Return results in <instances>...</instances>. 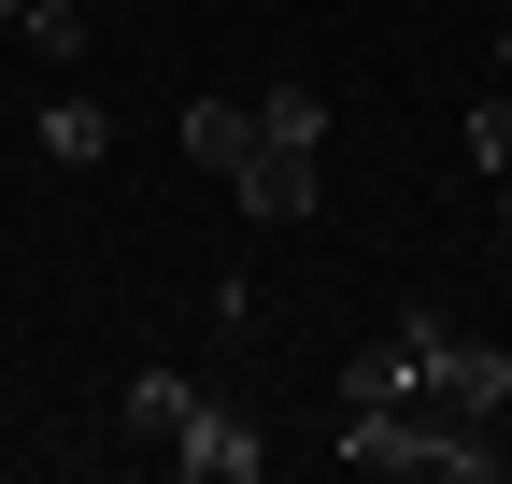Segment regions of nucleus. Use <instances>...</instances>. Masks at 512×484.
<instances>
[{"mask_svg": "<svg viewBox=\"0 0 512 484\" xmlns=\"http://www.w3.org/2000/svg\"><path fill=\"white\" fill-rule=\"evenodd\" d=\"M413 371H427V413H470V428L512 413V356L498 342H456L441 314H413Z\"/></svg>", "mask_w": 512, "mask_h": 484, "instance_id": "obj_1", "label": "nucleus"}, {"mask_svg": "<svg viewBox=\"0 0 512 484\" xmlns=\"http://www.w3.org/2000/svg\"><path fill=\"white\" fill-rule=\"evenodd\" d=\"M313 157H328V143H285V129H256V157L228 171V186H242V214H256V228H313Z\"/></svg>", "mask_w": 512, "mask_h": 484, "instance_id": "obj_2", "label": "nucleus"}, {"mask_svg": "<svg viewBox=\"0 0 512 484\" xmlns=\"http://www.w3.org/2000/svg\"><path fill=\"white\" fill-rule=\"evenodd\" d=\"M171 470H200V484H256V470H271V442H256L242 413H214V399H200V428L171 442Z\"/></svg>", "mask_w": 512, "mask_h": 484, "instance_id": "obj_3", "label": "nucleus"}, {"mask_svg": "<svg viewBox=\"0 0 512 484\" xmlns=\"http://www.w3.org/2000/svg\"><path fill=\"white\" fill-rule=\"evenodd\" d=\"M413 399H427V371H413V328H399V342H370L356 371H342V413H413Z\"/></svg>", "mask_w": 512, "mask_h": 484, "instance_id": "obj_4", "label": "nucleus"}, {"mask_svg": "<svg viewBox=\"0 0 512 484\" xmlns=\"http://www.w3.org/2000/svg\"><path fill=\"white\" fill-rule=\"evenodd\" d=\"M185 157H200V171H242L256 157V100H185Z\"/></svg>", "mask_w": 512, "mask_h": 484, "instance_id": "obj_5", "label": "nucleus"}, {"mask_svg": "<svg viewBox=\"0 0 512 484\" xmlns=\"http://www.w3.org/2000/svg\"><path fill=\"white\" fill-rule=\"evenodd\" d=\"M128 428H143V442L171 456L185 428H200V385H185V371H143V385H128Z\"/></svg>", "mask_w": 512, "mask_h": 484, "instance_id": "obj_6", "label": "nucleus"}, {"mask_svg": "<svg viewBox=\"0 0 512 484\" xmlns=\"http://www.w3.org/2000/svg\"><path fill=\"white\" fill-rule=\"evenodd\" d=\"M43 157H57V171H100V157H114V114H100V100H43Z\"/></svg>", "mask_w": 512, "mask_h": 484, "instance_id": "obj_7", "label": "nucleus"}, {"mask_svg": "<svg viewBox=\"0 0 512 484\" xmlns=\"http://www.w3.org/2000/svg\"><path fill=\"white\" fill-rule=\"evenodd\" d=\"M15 29H29L43 57H86V0H15Z\"/></svg>", "mask_w": 512, "mask_h": 484, "instance_id": "obj_8", "label": "nucleus"}, {"mask_svg": "<svg viewBox=\"0 0 512 484\" xmlns=\"http://www.w3.org/2000/svg\"><path fill=\"white\" fill-rule=\"evenodd\" d=\"M256 129H285V143H328V100H313V86H271V100H256Z\"/></svg>", "mask_w": 512, "mask_h": 484, "instance_id": "obj_9", "label": "nucleus"}, {"mask_svg": "<svg viewBox=\"0 0 512 484\" xmlns=\"http://www.w3.org/2000/svg\"><path fill=\"white\" fill-rule=\"evenodd\" d=\"M470 171H512V100H470Z\"/></svg>", "mask_w": 512, "mask_h": 484, "instance_id": "obj_10", "label": "nucleus"}, {"mask_svg": "<svg viewBox=\"0 0 512 484\" xmlns=\"http://www.w3.org/2000/svg\"><path fill=\"white\" fill-rule=\"evenodd\" d=\"M498 72H512V15H498Z\"/></svg>", "mask_w": 512, "mask_h": 484, "instance_id": "obj_11", "label": "nucleus"}, {"mask_svg": "<svg viewBox=\"0 0 512 484\" xmlns=\"http://www.w3.org/2000/svg\"><path fill=\"white\" fill-rule=\"evenodd\" d=\"M498 228H512V171H498Z\"/></svg>", "mask_w": 512, "mask_h": 484, "instance_id": "obj_12", "label": "nucleus"}]
</instances>
